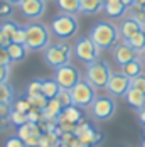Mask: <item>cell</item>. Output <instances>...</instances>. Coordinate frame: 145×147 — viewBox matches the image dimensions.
Segmentation results:
<instances>
[{
    "mask_svg": "<svg viewBox=\"0 0 145 147\" xmlns=\"http://www.w3.org/2000/svg\"><path fill=\"white\" fill-rule=\"evenodd\" d=\"M89 37L95 41V44L98 46L100 49H111L122 39L120 29L116 27L113 22H108V20L96 22L91 27V30H89Z\"/></svg>",
    "mask_w": 145,
    "mask_h": 147,
    "instance_id": "obj_1",
    "label": "cell"
},
{
    "mask_svg": "<svg viewBox=\"0 0 145 147\" xmlns=\"http://www.w3.org/2000/svg\"><path fill=\"white\" fill-rule=\"evenodd\" d=\"M79 29V22L76 19V15L61 12L51 20V32L58 37L59 41H68L72 36L78 34Z\"/></svg>",
    "mask_w": 145,
    "mask_h": 147,
    "instance_id": "obj_2",
    "label": "cell"
},
{
    "mask_svg": "<svg viewBox=\"0 0 145 147\" xmlns=\"http://www.w3.org/2000/svg\"><path fill=\"white\" fill-rule=\"evenodd\" d=\"M26 27V46L29 51L46 49L51 42V30L41 22H30Z\"/></svg>",
    "mask_w": 145,
    "mask_h": 147,
    "instance_id": "obj_3",
    "label": "cell"
},
{
    "mask_svg": "<svg viewBox=\"0 0 145 147\" xmlns=\"http://www.w3.org/2000/svg\"><path fill=\"white\" fill-rule=\"evenodd\" d=\"M71 54H72V47L68 42H56V44H49L46 47V53H44V59L46 63L58 69L64 64H69L71 61Z\"/></svg>",
    "mask_w": 145,
    "mask_h": 147,
    "instance_id": "obj_4",
    "label": "cell"
},
{
    "mask_svg": "<svg viewBox=\"0 0 145 147\" xmlns=\"http://www.w3.org/2000/svg\"><path fill=\"white\" fill-rule=\"evenodd\" d=\"M111 76V69L106 61L96 59L95 63L86 64V80L95 86V88H106L108 81Z\"/></svg>",
    "mask_w": 145,
    "mask_h": 147,
    "instance_id": "obj_5",
    "label": "cell"
},
{
    "mask_svg": "<svg viewBox=\"0 0 145 147\" xmlns=\"http://www.w3.org/2000/svg\"><path fill=\"white\" fill-rule=\"evenodd\" d=\"M72 51H74V56L81 63L89 64V63H95L96 59H100V51L101 49L88 36V37H79L72 46Z\"/></svg>",
    "mask_w": 145,
    "mask_h": 147,
    "instance_id": "obj_6",
    "label": "cell"
},
{
    "mask_svg": "<svg viewBox=\"0 0 145 147\" xmlns=\"http://www.w3.org/2000/svg\"><path fill=\"white\" fill-rule=\"evenodd\" d=\"M72 95V103L79 108H86L91 107V103L96 98V88L88 81V80H81L74 88L71 90Z\"/></svg>",
    "mask_w": 145,
    "mask_h": 147,
    "instance_id": "obj_7",
    "label": "cell"
},
{
    "mask_svg": "<svg viewBox=\"0 0 145 147\" xmlns=\"http://www.w3.org/2000/svg\"><path fill=\"white\" fill-rule=\"evenodd\" d=\"M54 80L59 83L61 88H66V90H72L79 81H81V73L76 66H72L71 63L69 64H64L56 69L54 73Z\"/></svg>",
    "mask_w": 145,
    "mask_h": 147,
    "instance_id": "obj_8",
    "label": "cell"
},
{
    "mask_svg": "<svg viewBox=\"0 0 145 147\" xmlns=\"http://www.w3.org/2000/svg\"><path fill=\"white\" fill-rule=\"evenodd\" d=\"M89 110H91V115L96 120H108L113 117L116 105L111 96H96L95 102L91 103Z\"/></svg>",
    "mask_w": 145,
    "mask_h": 147,
    "instance_id": "obj_9",
    "label": "cell"
},
{
    "mask_svg": "<svg viewBox=\"0 0 145 147\" xmlns=\"http://www.w3.org/2000/svg\"><path fill=\"white\" fill-rule=\"evenodd\" d=\"M74 135L79 137L83 142H86V144H89V146H93V147H96L98 144H101L103 139H105V135H103L93 123H89L86 120H83V122H79V123L76 125Z\"/></svg>",
    "mask_w": 145,
    "mask_h": 147,
    "instance_id": "obj_10",
    "label": "cell"
},
{
    "mask_svg": "<svg viewBox=\"0 0 145 147\" xmlns=\"http://www.w3.org/2000/svg\"><path fill=\"white\" fill-rule=\"evenodd\" d=\"M19 10L24 19L36 22V20L42 19L46 14V0H24L19 5Z\"/></svg>",
    "mask_w": 145,
    "mask_h": 147,
    "instance_id": "obj_11",
    "label": "cell"
},
{
    "mask_svg": "<svg viewBox=\"0 0 145 147\" xmlns=\"http://www.w3.org/2000/svg\"><path fill=\"white\" fill-rule=\"evenodd\" d=\"M130 83H132V78H128L127 74H123L122 71L120 73H111L110 81H108V85H106L105 90L111 96H125L127 91L130 90Z\"/></svg>",
    "mask_w": 145,
    "mask_h": 147,
    "instance_id": "obj_12",
    "label": "cell"
},
{
    "mask_svg": "<svg viewBox=\"0 0 145 147\" xmlns=\"http://www.w3.org/2000/svg\"><path fill=\"white\" fill-rule=\"evenodd\" d=\"M135 58H138V51H135L127 41H122V42L113 46V59L120 68Z\"/></svg>",
    "mask_w": 145,
    "mask_h": 147,
    "instance_id": "obj_13",
    "label": "cell"
},
{
    "mask_svg": "<svg viewBox=\"0 0 145 147\" xmlns=\"http://www.w3.org/2000/svg\"><path fill=\"white\" fill-rule=\"evenodd\" d=\"M118 29H120L122 41H128V39H132L135 34H138L140 30L144 29V26H142L140 20H137L135 17L130 15V17H127V19L122 20V24L118 26Z\"/></svg>",
    "mask_w": 145,
    "mask_h": 147,
    "instance_id": "obj_14",
    "label": "cell"
},
{
    "mask_svg": "<svg viewBox=\"0 0 145 147\" xmlns=\"http://www.w3.org/2000/svg\"><path fill=\"white\" fill-rule=\"evenodd\" d=\"M85 120V113H83V108L76 107V105H71V107H66L62 108L61 115L58 118V123L61 122H71V123H79Z\"/></svg>",
    "mask_w": 145,
    "mask_h": 147,
    "instance_id": "obj_15",
    "label": "cell"
},
{
    "mask_svg": "<svg viewBox=\"0 0 145 147\" xmlns=\"http://www.w3.org/2000/svg\"><path fill=\"white\" fill-rule=\"evenodd\" d=\"M127 9L128 7L122 0H105V7H103V10L110 15V17H113V19L123 17L125 12H127Z\"/></svg>",
    "mask_w": 145,
    "mask_h": 147,
    "instance_id": "obj_16",
    "label": "cell"
},
{
    "mask_svg": "<svg viewBox=\"0 0 145 147\" xmlns=\"http://www.w3.org/2000/svg\"><path fill=\"white\" fill-rule=\"evenodd\" d=\"M7 49L10 53V58H12V63H20L27 58V53H29V47L26 44H19V42H9L7 44Z\"/></svg>",
    "mask_w": 145,
    "mask_h": 147,
    "instance_id": "obj_17",
    "label": "cell"
},
{
    "mask_svg": "<svg viewBox=\"0 0 145 147\" xmlns=\"http://www.w3.org/2000/svg\"><path fill=\"white\" fill-rule=\"evenodd\" d=\"M123 98H125L127 103L130 105L132 108H135V110H140V108L145 107V93H142V91H138V90H135V88L128 90Z\"/></svg>",
    "mask_w": 145,
    "mask_h": 147,
    "instance_id": "obj_18",
    "label": "cell"
},
{
    "mask_svg": "<svg viewBox=\"0 0 145 147\" xmlns=\"http://www.w3.org/2000/svg\"><path fill=\"white\" fill-rule=\"evenodd\" d=\"M105 7V0H79V10L85 15H95Z\"/></svg>",
    "mask_w": 145,
    "mask_h": 147,
    "instance_id": "obj_19",
    "label": "cell"
},
{
    "mask_svg": "<svg viewBox=\"0 0 145 147\" xmlns=\"http://www.w3.org/2000/svg\"><path fill=\"white\" fill-rule=\"evenodd\" d=\"M41 127H39V123H34V122H27V123H24V125H20V127H17V135L26 142L29 137L32 135H37V137H41Z\"/></svg>",
    "mask_w": 145,
    "mask_h": 147,
    "instance_id": "obj_20",
    "label": "cell"
},
{
    "mask_svg": "<svg viewBox=\"0 0 145 147\" xmlns=\"http://www.w3.org/2000/svg\"><path fill=\"white\" fill-rule=\"evenodd\" d=\"M142 68H144V63L138 58H135V59H132V61H128L127 64L122 66V73L127 74L128 78H135V76L142 74Z\"/></svg>",
    "mask_w": 145,
    "mask_h": 147,
    "instance_id": "obj_21",
    "label": "cell"
},
{
    "mask_svg": "<svg viewBox=\"0 0 145 147\" xmlns=\"http://www.w3.org/2000/svg\"><path fill=\"white\" fill-rule=\"evenodd\" d=\"M61 137L56 132H42L39 137V147H59Z\"/></svg>",
    "mask_w": 145,
    "mask_h": 147,
    "instance_id": "obj_22",
    "label": "cell"
},
{
    "mask_svg": "<svg viewBox=\"0 0 145 147\" xmlns=\"http://www.w3.org/2000/svg\"><path fill=\"white\" fill-rule=\"evenodd\" d=\"M59 90H61V86L54 78L52 80H42V95H46L49 100L58 96Z\"/></svg>",
    "mask_w": 145,
    "mask_h": 147,
    "instance_id": "obj_23",
    "label": "cell"
},
{
    "mask_svg": "<svg viewBox=\"0 0 145 147\" xmlns=\"http://www.w3.org/2000/svg\"><path fill=\"white\" fill-rule=\"evenodd\" d=\"M56 3H58V7H59L61 12L72 14V15H76L78 12H81V10H79V0H56Z\"/></svg>",
    "mask_w": 145,
    "mask_h": 147,
    "instance_id": "obj_24",
    "label": "cell"
},
{
    "mask_svg": "<svg viewBox=\"0 0 145 147\" xmlns=\"http://www.w3.org/2000/svg\"><path fill=\"white\" fill-rule=\"evenodd\" d=\"M0 29H2V32L5 34V37H7L9 41H12V37L15 36V32L20 29V26H19L15 20H12V19H5V20L0 24Z\"/></svg>",
    "mask_w": 145,
    "mask_h": 147,
    "instance_id": "obj_25",
    "label": "cell"
},
{
    "mask_svg": "<svg viewBox=\"0 0 145 147\" xmlns=\"http://www.w3.org/2000/svg\"><path fill=\"white\" fill-rule=\"evenodd\" d=\"M15 100L14 88L9 81L0 83V103H12Z\"/></svg>",
    "mask_w": 145,
    "mask_h": 147,
    "instance_id": "obj_26",
    "label": "cell"
},
{
    "mask_svg": "<svg viewBox=\"0 0 145 147\" xmlns=\"http://www.w3.org/2000/svg\"><path fill=\"white\" fill-rule=\"evenodd\" d=\"M27 96V100L30 102V105L34 107V108H39V110H44L46 107H47V103H49V98L42 95V93H36V95H26Z\"/></svg>",
    "mask_w": 145,
    "mask_h": 147,
    "instance_id": "obj_27",
    "label": "cell"
},
{
    "mask_svg": "<svg viewBox=\"0 0 145 147\" xmlns=\"http://www.w3.org/2000/svg\"><path fill=\"white\" fill-rule=\"evenodd\" d=\"M9 122H10L14 127H20V125H24V123H27V122H29V117H27V113H24V112L12 110L10 117H9Z\"/></svg>",
    "mask_w": 145,
    "mask_h": 147,
    "instance_id": "obj_28",
    "label": "cell"
},
{
    "mask_svg": "<svg viewBox=\"0 0 145 147\" xmlns=\"http://www.w3.org/2000/svg\"><path fill=\"white\" fill-rule=\"evenodd\" d=\"M127 42H128L135 51H142L145 47V29H142L138 34H135V36H133L132 39H128Z\"/></svg>",
    "mask_w": 145,
    "mask_h": 147,
    "instance_id": "obj_29",
    "label": "cell"
},
{
    "mask_svg": "<svg viewBox=\"0 0 145 147\" xmlns=\"http://www.w3.org/2000/svg\"><path fill=\"white\" fill-rule=\"evenodd\" d=\"M14 3L7 2V0H0V19L5 20V19H10L14 15Z\"/></svg>",
    "mask_w": 145,
    "mask_h": 147,
    "instance_id": "obj_30",
    "label": "cell"
},
{
    "mask_svg": "<svg viewBox=\"0 0 145 147\" xmlns=\"http://www.w3.org/2000/svg\"><path fill=\"white\" fill-rule=\"evenodd\" d=\"M58 98L59 102H61V105L66 108V107H71V105H74L72 103V95H71V90H66V88H61L58 93Z\"/></svg>",
    "mask_w": 145,
    "mask_h": 147,
    "instance_id": "obj_31",
    "label": "cell"
},
{
    "mask_svg": "<svg viewBox=\"0 0 145 147\" xmlns=\"http://www.w3.org/2000/svg\"><path fill=\"white\" fill-rule=\"evenodd\" d=\"M14 110H19V112H24V113H27L30 108H32V105L30 102L27 100V96H19L17 100H14Z\"/></svg>",
    "mask_w": 145,
    "mask_h": 147,
    "instance_id": "obj_32",
    "label": "cell"
},
{
    "mask_svg": "<svg viewBox=\"0 0 145 147\" xmlns=\"http://www.w3.org/2000/svg\"><path fill=\"white\" fill-rule=\"evenodd\" d=\"M36 93H42V80H32L26 86V95H36Z\"/></svg>",
    "mask_w": 145,
    "mask_h": 147,
    "instance_id": "obj_33",
    "label": "cell"
},
{
    "mask_svg": "<svg viewBox=\"0 0 145 147\" xmlns=\"http://www.w3.org/2000/svg\"><path fill=\"white\" fill-rule=\"evenodd\" d=\"M130 88H135L138 91H142V93H145V74H138V76L132 78Z\"/></svg>",
    "mask_w": 145,
    "mask_h": 147,
    "instance_id": "obj_34",
    "label": "cell"
},
{
    "mask_svg": "<svg viewBox=\"0 0 145 147\" xmlns=\"http://www.w3.org/2000/svg\"><path fill=\"white\" fill-rule=\"evenodd\" d=\"M27 117H29V122H34V123H39V122H42V110H39V108H30L29 112H27Z\"/></svg>",
    "mask_w": 145,
    "mask_h": 147,
    "instance_id": "obj_35",
    "label": "cell"
},
{
    "mask_svg": "<svg viewBox=\"0 0 145 147\" xmlns=\"http://www.w3.org/2000/svg\"><path fill=\"white\" fill-rule=\"evenodd\" d=\"M0 64H7V66L12 64V58H10L7 46H0Z\"/></svg>",
    "mask_w": 145,
    "mask_h": 147,
    "instance_id": "obj_36",
    "label": "cell"
},
{
    "mask_svg": "<svg viewBox=\"0 0 145 147\" xmlns=\"http://www.w3.org/2000/svg\"><path fill=\"white\" fill-rule=\"evenodd\" d=\"M3 147H26V142L19 137V135H14V137H9L5 140Z\"/></svg>",
    "mask_w": 145,
    "mask_h": 147,
    "instance_id": "obj_37",
    "label": "cell"
},
{
    "mask_svg": "<svg viewBox=\"0 0 145 147\" xmlns=\"http://www.w3.org/2000/svg\"><path fill=\"white\" fill-rule=\"evenodd\" d=\"M14 110L12 103H0V118H9Z\"/></svg>",
    "mask_w": 145,
    "mask_h": 147,
    "instance_id": "obj_38",
    "label": "cell"
},
{
    "mask_svg": "<svg viewBox=\"0 0 145 147\" xmlns=\"http://www.w3.org/2000/svg\"><path fill=\"white\" fill-rule=\"evenodd\" d=\"M12 42H19V44H26V27H20V29L15 32V36L12 37Z\"/></svg>",
    "mask_w": 145,
    "mask_h": 147,
    "instance_id": "obj_39",
    "label": "cell"
},
{
    "mask_svg": "<svg viewBox=\"0 0 145 147\" xmlns=\"http://www.w3.org/2000/svg\"><path fill=\"white\" fill-rule=\"evenodd\" d=\"M9 74H10V66L0 64V83H5L9 80Z\"/></svg>",
    "mask_w": 145,
    "mask_h": 147,
    "instance_id": "obj_40",
    "label": "cell"
},
{
    "mask_svg": "<svg viewBox=\"0 0 145 147\" xmlns=\"http://www.w3.org/2000/svg\"><path fill=\"white\" fill-rule=\"evenodd\" d=\"M68 146H69V147H93V146H89V144H86V142H83L79 137H74Z\"/></svg>",
    "mask_w": 145,
    "mask_h": 147,
    "instance_id": "obj_41",
    "label": "cell"
},
{
    "mask_svg": "<svg viewBox=\"0 0 145 147\" xmlns=\"http://www.w3.org/2000/svg\"><path fill=\"white\" fill-rule=\"evenodd\" d=\"M138 122H140V123L145 127V107L138 110Z\"/></svg>",
    "mask_w": 145,
    "mask_h": 147,
    "instance_id": "obj_42",
    "label": "cell"
},
{
    "mask_svg": "<svg viewBox=\"0 0 145 147\" xmlns=\"http://www.w3.org/2000/svg\"><path fill=\"white\" fill-rule=\"evenodd\" d=\"M9 42H10V41H9V39L5 37V34L2 32V29H0V46H7Z\"/></svg>",
    "mask_w": 145,
    "mask_h": 147,
    "instance_id": "obj_43",
    "label": "cell"
},
{
    "mask_svg": "<svg viewBox=\"0 0 145 147\" xmlns=\"http://www.w3.org/2000/svg\"><path fill=\"white\" fill-rule=\"evenodd\" d=\"M138 59H140V61L145 64V47L142 49V51H138Z\"/></svg>",
    "mask_w": 145,
    "mask_h": 147,
    "instance_id": "obj_44",
    "label": "cell"
},
{
    "mask_svg": "<svg viewBox=\"0 0 145 147\" xmlns=\"http://www.w3.org/2000/svg\"><path fill=\"white\" fill-rule=\"evenodd\" d=\"M7 2H10V3H14V5H20L24 0H7Z\"/></svg>",
    "mask_w": 145,
    "mask_h": 147,
    "instance_id": "obj_45",
    "label": "cell"
},
{
    "mask_svg": "<svg viewBox=\"0 0 145 147\" xmlns=\"http://www.w3.org/2000/svg\"><path fill=\"white\" fill-rule=\"evenodd\" d=\"M59 147H69V146H68V144H62V142H61V146H59Z\"/></svg>",
    "mask_w": 145,
    "mask_h": 147,
    "instance_id": "obj_46",
    "label": "cell"
},
{
    "mask_svg": "<svg viewBox=\"0 0 145 147\" xmlns=\"http://www.w3.org/2000/svg\"><path fill=\"white\" fill-rule=\"evenodd\" d=\"M142 147H145V140H144V142H142Z\"/></svg>",
    "mask_w": 145,
    "mask_h": 147,
    "instance_id": "obj_47",
    "label": "cell"
},
{
    "mask_svg": "<svg viewBox=\"0 0 145 147\" xmlns=\"http://www.w3.org/2000/svg\"><path fill=\"white\" fill-rule=\"evenodd\" d=\"M26 147H32V146H26Z\"/></svg>",
    "mask_w": 145,
    "mask_h": 147,
    "instance_id": "obj_48",
    "label": "cell"
},
{
    "mask_svg": "<svg viewBox=\"0 0 145 147\" xmlns=\"http://www.w3.org/2000/svg\"><path fill=\"white\" fill-rule=\"evenodd\" d=\"M144 134H145V127H144Z\"/></svg>",
    "mask_w": 145,
    "mask_h": 147,
    "instance_id": "obj_49",
    "label": "cell"
},
{
    "mask_svg": "<svg viewBox=\"0 0 145 147\" xmlns=\"http://www.w3.org/2000/svg\"><path fill=\"white\" fill-rule=\"evenodd\" d=\"M46 2H49V0H46Z\"/></svg>",
    "mask_w": 145,
    "mask_h": 147,
    "instance_id": "obj_50",
    "label": "cell"
}]
</instances>
